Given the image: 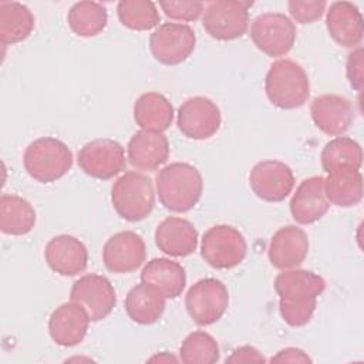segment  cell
<instances>
[{
    "label": "cell",
    "instance_id": "obj_16",
    "mask_svg": "<svg viewBox=\"0 0 364 364\" xmlns=\"http://www.w3.org/2000/svg\"><path fill=\"white\" fill-rule=\"evenodd\" d=\"M310 117L321 132L331 136H341L354 121V109L346 97L323 94L311 101Z\"/></svg>",
    "mask_w": 364,
    "mask_h": 364
},
{
    "label": "cell",
    "instance_id": "obj_37",
    "mask_svg": "<svg viewBox=\"0 0 364 364\" xmlns=\"http://www.w3.org/2000/svg\"><path fill=\"white\" fill-rule=\"evenodd\" d=\"M266 358L262 353L252 346H242L232 351V354L226 358V363H263Z\"/></svg>",
    "mask_w": 364,
    "mask_h": 364
},
{
    "label": "cell",
    "instance_id": "obj_22",
    "mask_svg": "<svg viewBox=\"0 0 364 364\" xmlns=\"http://www.w3.org/2000/svg\"><path fill=\"white\" fill-rule=\"evenodd\" d=\"M129 164L139 171H155L169 158V141L164 132L136 131L127 146Z\"/></svg>",
    "mask_w": 364,
    "mask_h": 364
},
{
    "label": "cell",
    "instance_id": "obj_32",
    "mask_svg": "<svg viewBox=\"0 0 364 364\" xmlns=\"http://www.w3.org/2000/svg\"><path fill=\"white\" fill-rule=\"evenodd\" d=\"M119 23L135 31H146L161 21L155 3L148 0H121L117 6Z\"/></svg>",
    "mask_w": 364,
    "mask_h": 364
},
{
    "label": "cell",
    "instance_id": "obj_7",
    "mask_svg": "<svg viewBox=\"0 0 364 364\" xmlns=\"http://www.w3.org/2000/svg\"><path fill=\"white\" fill-rule=\"evenodd\" d=\"M252 1L216 0L206 3L202 26L215 40L230 41L242 37L249 27V9Z\"/></svg>",
    "mask_w": 364,
    "mask_h": 364
},
{
    "label": "cell",
    "instance_id": "obj_6",
    "mask_svg": "<svg viewBox=\"0 0 364 364\" xmlns=\"http://www.w3.org/2000/svg\"><path fill=\"white\" fill-rule=\"evenodd\" d=\"M247 253L245 236L233 226L215 225L200 242V256L213 269L228 270L240 264Z\"/></svg>",
    "mask_w": 364,
    "mask_h": 364
},
{
    "label": "cell",
    "instance_id": "obj_24",
    "mask_svg": "<svg viewBox=\"0 0 364 364\" xmlns=\"http://www.w3.org/2000/svg\"><path fill=\"white\" fill-rule=\"evenodd\" d=\"M141 282L156 289L165 299H176L186 286V273L178 262L155 257L144 266Z\"/></svg>",
    "mask_w": 364,
    "mask_h": 364
},
{
    "label": "cell",
    "instance_id": "obj_25",
    "mask_svg": "<svg viewBox=\"0 0 364 364\" xmlns=\"http://www.w3.org/2000/svg\"><path fill=\"white\" fill-rule=\"evenodd\" d=\"M324 192L327 200L338 208H351L363 199V175L353 166H338L327 172Z\"/></svg>",
    "mask_w": 364,
    "mask_h": 364
},
{
    "label": "cell",
    "instance_id": "obj_2",
    "mask_svg": "<svg viewBox=\"0 0 364 364\" xmlns=\"http://www.w3.org/2000/svg\"><path fill=\"white\" fill-rule=\"evenodd\" d=\"M155 183L162 206L176 213L195 208L203 193L200 172L186 162H172L164 166L156 173Z\"/></svg>",
    "mask_w": 364,
    "mask_h": 364
},
{
    "label": "cell",
    "instance_id": "obj_10",
    "mask_svg": "<svg viewBox=\"0 0 364 364\" xmlns=\"http://www.w3.org/2000/svg\"><path fill=\"white\" fill-rule=\"evenodd\" d=\"M195 46L193 28L182 23H164L149 36L151 54L164 65H178L186 61Z\"/></svg>",
    "mask_w": 364,
    "mask_h": 364
},
{
    "label": "cell",
    "instance_id": "obj_5",
    "mask_svg": "<svg viewBox=\"0 0 364 364\" xmlns=\"http://www.w3.org/2000/svg\"><path fill=\"white\" fill-rule=\"evenodd\" d=\"M111 203L122 219L144 220L154 209L155 191L151 178L139 172H125L111 188Z\"/></svg>",
    "mask_w": 364,
    "mask_h": 364
},
{
    "label": "cell",
    "instance_id": "obj_31",
    "mask_svg": "<svg viewBox=\"0 0 364 364\" xmlns=\"http://www.w3.org/2000/svg\"><path fill=\"white\" fill-rule=\"evenodd\" d=\"M361 164V146L357 141L348 136H336L328 141L321 151V166L326 172L338 166H353L360 169Z\"/></svg>",
    "mask_w": 364,
    "mask_h": 364
},
{
    "label": "cell",
    "instance_id": "obj_8",
    "mask_svg": "<svg viewBox=\"0 0 364 364\" xmlns=\"http://www.w3.org/2000/svg\"><path fill=\"white\" fill-rule=\"evenodd\" d=\"M229 306L228 287L218 279L205 277L192 284L185 296L189 317L198 326H210L222 318Z\"/></svg>",
    "mask_w": 364,
    "mask_h": 364
},
{
    "label": "cell",
    "instance_id": "obj_27",
    "mask_svg": "<svg viewBox=\"0 0 364 364\" xmlns=\"http://www.w3.org/2000/svg\"><path fill=\"white\" fill-rule=\"evenodd\" d=\"M125 311L128 317L142 326L156 323L165 311V297L152 286L139 283L125 296Z\"/></svg>",
    "mask_w": 364,
    "mask_h": 364
},
{
    "label": "cell",
    "instance_id": "obj_28",
    "mask_svg": "<svg viewBox=\"0 0 364 364\" xmlns=\"http://www.w3.org/2000/svg\"><path fill=\"white\" fill-rule=\"evenodd\" d=\"M36 219L34 208L24 198L13 193L0 196V230L4 235H27L33 230Z\"/></svg>",
    "mask_w": 364,
    "mask_h": 364
},
{
    "label": "cell",
    "instance_id": "obj_18",
    "mask_svg": "<svg viewBox=\"0 0 364 364\" xmlns=\"http://www.w3.org/2000/svg\"><path fill=\"white\" fill-rule=\"evenodd\" d=\"M90 321L85 309L71 300L63 303L51 313L48 318V333L55 344L61 347H74L87 336Z\"/></svg>",
    "mask_w": 364,
    "mask_h": 364
},
{
    "label": "cell",
    "instance_id": "obj_9",
    "mask_svg": "<svg viewBox=\"0 0 364 364\" xmlns=\"http://www.w3.org/2000/svg\"><path fill=\"white\" fill-rule=\"evenodd\" d=\"M253 44L269 57H283L294 46L296 26L283 13H263L250 26Z\"/></svg>",
    "mask_w": 364,
    "mask_h": 364
},
{
    "label": "cell",
    "instance_id": "obj_29",
    "mask_svg": "<svg viewBox=\"0 0 364 364\" xmlns=\"http://www.w3.org/2000/svg\"><path fill=\"white\" fill-rule=\"evenodd\" d=\"M34 30L31 10L18 1L0 3V41L1 44H17L24 41Z\"/></svg>",
    "mask_w": 364,
    "mask_h": 364
},
{
    "label": "cell",
    "instance_id": "obj_15",
    "mask_svg": "<svg viewBox=\"0 0 364 364\" xmlns=\"http://www.w3.org/2000/svg\"><path fill=\"white\" fill-rule=\"evenodd\" d=\"M145 257V242L132 230L112 235L102 249L104 266L112 273H132L144 264Z\"/></svg>",
    "mask_w": 364,
    "mask_h": 364
},
{
    "label": "cell",
    "instance_id": "obj_35",
    "mask_svg": "<svg viewBox=\"0 0 364 364\" xmlns=\"http://www.w3.org/2000/svg\"><path fill=\"white\" fill-rule=\"evenodd\" d=\"M287 7L294 21L300 24H310L323 17L327 3L318 0H290Z\"/></svg>",
    "mask_w": 364,
    "mask_h": 364
},
{
    "label": "cell",
    "instance_id": "obj_3",
    "mask_svg": "<svg viewBox=\"0 0 364 364\" xmlns=\"http://www.w3.org/2000/svg\"><path fill=\"white\" fill-rule=\"evenodd\" d=\"M264 91L269 101L280 109L300 108L310 95L309 75L299 63L280 58L266 74Z\"/></svg>",
    "mask_w": 364,
    "mask_h": 364
},
{
    "label": "cell",
    "instance_id": "obj_21",
    "mask_svg": "<svg viewBox=\"0 0 364 364\" xmlns=\"http://www.w3.org/2000/svg\"><path fill=\"white\" fill-rule=\"evenodd\" d=\"M326 27L330 37L341 47L354 48L363 40V16L351 1H334L326 14Z\"/></svg>",
    "mask_w": 364,
    "mask_h": 364
},
{
    "label": "cell",
    "instance_id": "obj_13",
    "mask_svg": "<svg viewBox=\"0 0 364 364\" xmlns=\"http://www.w3.org/2000/svg\"><path fill=\"white\" fill-rule=\"evenodd\" d=\"M70 299L81 304L91 321H101L117 304V293L111 282L101 274L88 273L73 283Z\"/></svg>",
    "mask_w": 364,
    "mask_h": 364
},
{
    "label": "cell",
    "instance_id": "obj_39",
    "mask_svg": "<svg viewBox=\"0 0 364 364\" xmlns=\"http://www.w3.org/2000/svg\"><path fill=\"white\" fill-rule=\"evenodd\" d=\"M148 361H151V363H156V361H159V363H169V361H178V358L173 357L172 354L166 353V351H162V353L155 354L154 357H151Z\"/></svg>",
    "mask_w": 364,
    "mask_h": 364
},
{
    "label": "cell",
    "instance_id": "obj_33",
    "mask_svg": "<svg viewBox=\"0 0 364 364\" xmlns=\"http://www.w3.org/2000/svg\"><path fill=\"white\" fill-rule=\"evenodd\" d=\"M219 346L206 331L188 334L179 347V360L185 364H213L219 361Z\"/></svg>",
    "mask_w": 364,
    "mask_h": 364
},
{
    "label": "cell",
    "instance_id": "obj_34",
    "mask_svg": "<svg viewBox=\"0 0 364 364\" xmlns=\"http://www.w3.org/2000/svg\"><path fill=\"white\" fill-rule=\"evenodd\" d=\"M159 7L165 13V16L171 20L178 21H195L203 13L205 4L202 1H159Z\"/></svg>",
    "mask_w": 364,
    "mask_h": 364
},
{
    "label": "cell",
    "instance_id": "obj_23",
    "mask_svg": "<svg viewBox=\"0 0 364 364\" xmlns=\"http://www.w3.org/2000/svg\"><path fill=\"white\" fill-rule=\"evenodd\" d=\"M155 245L168 256H189L198 247V230L188 219L169 216L156 226Z\"/></svg>",
    "mask_w": 364,
    "mask_h": 364
},
{
    "label": "cell",
    "instance_id": "obj_26",
    "mask_svg": "<svg viewBox=\"0 0 364 364\" xmlns=\"http://www.w3.org/2000/svg\"><path fill=\"white\" fill-rule=\"evenodd\" d=\"M173 114L171 101L161 92H145L134 104V119L145 131H166L172 125Z\"/></svg>",
    "mask_w": 364,
    "mask_h": 364
},
{
    "label": "cell",
    "instance_id": "obj_12",
    "mask_svg": "<svg viewBox=\"0 0 364 364\" xmlns=\"http://www.w3.org/2000/svg\"><path fill=\"white\" fill-rule=\"evenodd\" d=\"M220 124L219 107L206 97H191L178 109V129L189 139H208L219 131Z\"/></svg>",
    "mask_w": 364,
    "mask_h": 364
},
{
    "label": "cell",
    "instance_id": "obj_4",
    "mask_svg": "<svg viewBox=\"0 0 364 364\" xmlns=\"http://www.w3.org/2000/svg\"><path fill=\"white\" fill-rule=\"evenodd\" d=\"M23 164L34 181L51 183L71 169L73 152L63 141L53 136H41L26 148Z\"/></svg>",
    "mask_w": 364,
    "mask_h": 364
},
{
    "label": "cell",
    "instance_id": "obj_20",
    "mask_svg": "<svg viewBox=\"0 0 364 364\" xmlns=\"http://www.w3.org/2000/svg\"><path fill=\"white\" fill-rule=\"evenodd\" d=\"M330 202L324 192V178L311 176L300 182L290 199L291 218L300 225L320 220L328 210Z\"/></svg>",
    "mask_w": 364,
    "mask_h": 364
},
{
    "label": "cell",
    "instance_id": "obj_36",
    "mask_svg": "<svg viewBox=\"0 0 364 364\" xmlns=\"http://www.w3.org/2000/svg\"><path fill=\"white\" fill-rule=\"evenodd\" d=\"M346 74L350 85L355 91H361L363 88V48L357 47L353 50L346 63Z\"/></svg>",
    "mask_w": 364,
    "mask_h": 364
},
{
    "label": "cell",
    "instance_id": "obj_11",
    "mask_svg": "<svg viewBox=\"0 0 364 364\" xmlns=\"http://www.w3.org/2000/svg\"><path fill=\"white\" fill-rule=\"evenodd\" d=\"M80 169L95 179H111L121 173L125 168L124 146L109 138H98L87 142L78 151Z\"/></svg>",
    "mask_w": 364,
    "mask_h": 364
},
{
    "label": "cell",
    "instance_id": "obj_1",
    "mask_svg": "<svg viewBox=\"0 0 364 364\" xmlns=\"http://www.w3.org/2000/svg\"><path fill=\"white\" fill-rule=\"evenodd\" d=\"M326 290V280L304 269H289L274 279L279 296V311L284 323L291 327L306 326L316 310L317 297Z\"/></svg>",
    "mask_w": 364,
    "mask_h": 364
},
{
    "label": "cell",
    "instance_id": "obj_38",
    "mask_svg": "<svg viewBox=\"0 0 364 364\" xmlns=\"http://www.w3.org/2000/svg\"><path fill=\"white\" fill-rule=\"evenodd\" d=\"M272 363H310L311 358L303 350L297 347H286L280 350L274 357L270 358Z\"/></svg>",
    "mask_w": 364,
    "mask_h": 364
},
{
    "label": "cell",
    "instance_id": "obj_30",
    "mask_svg": "<svg viewBox=\"0 0 364 364\" xmlns=\"http://www.w3.org/2000/svg\"><path fill=\"white\" fill-rule=\"evenodd\" d=\"M71 31L80 37H94L104 31L108 23L105 6L97 1H78L67 14Z\"/></svg>",
    "mask_w": 364,
    "mask_h": 364
},
{
    "label": "cell",
    "instance_id": "obj_17",
    "mask_svg": "<svg viewBox=\"0 0 364 364\" xmlns=\"http://www.w3.org/2000/svg\"><path fill=\"white\" fill-rule=\"evenodd\" d=\"M307 253V233L296 225H287L276 230L267 249L269 262L279 270L299 267L306 260Z\"/></svg>",
    "mask_w": 364,
    "mask_h": 364
},
{
    "label": "cell",
    "instance_id": "obj_19",
    "mask_svg": "<svg viewBox=\"0 0 364 364\" xmlns=\"http://www.w3.org/2000/svg\"><path fill=\"white\" fill-rule=\"evenodd\" d=\"M44 259L53 272L61 276H77L87 269L88 250L75 236L58 235L46 245Z\"/></svg>",
    "mask_w": 364,
    "mask_h": 364
},
{
    "label": "cell",
    "instance_id": "obj_14",
    "mask_svg": "<svg viewBox=\"0 0 364 364\" xmlns=\"http://www.w3.org/2000/svg\"><path fill=\"white\" fill-rule=\"evenodd\" d=\"M253 193L266 202H282L293 191L294 175L290 166L276 159L257 162L249 175Z\"/></svg>",
    "mask_w": 364,
    "mask_h": 364
}]
</instances>
